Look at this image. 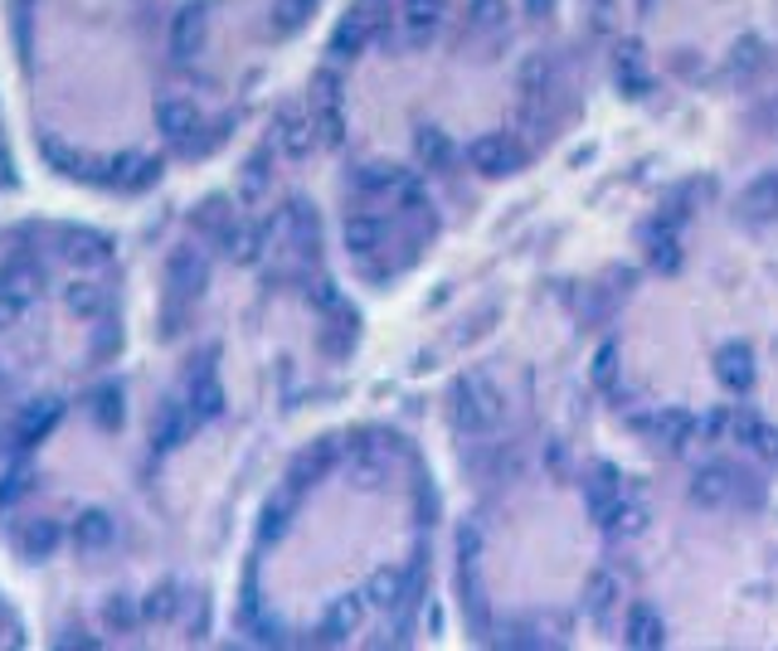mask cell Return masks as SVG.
<instances>
[{
    "instance_id": "obj_10",
    "label": "cell",
    "mask_w": 778,
    "mask_h": 651,
    "mask_svg": "<svg viewBox=\"0 0 778 651\" xmlns=\"http://www.w3.org/2000/svg\"><path fill=\"white\" fill-rule=\"evenodd\" d=\"M205 35H210V15H205V5H185L181 15H175V25H171V49L181 59H195L205 49Z\"/></svg>"
},
{
    "instance_id": "obj_43",
    "label": "cell",
    "mask_w": 778,
    "mask_h": 651,
    "mask_svg": "<svg viewBox=\"0 0 778 651\" xmlns=\"http://www.w3.org/2000/svg\"><path fill=\"white\" fill-rule=\"evenodd\" d=\"M0 185H10V161L0 156Z\"/></svg>"
},
{
    "instance_id": "obj_20",
    "label": "cell",
    "mask_w": 778,
    "mask_h": 651,
    "mask_svg": "<svg viewBox=\"0 0 778 651\" xmlns=\"http://www.w3.org/2000/svg\"><path fill=\"white\" fill-rule=\"evenodd\" d=\"M691 428H696V423H691L687 408H662V414L652 418V433H657L667 447H687L691 443Z\"/></svg>"
},
{
    "instance_id": "obj_39",
    "label": "cell",
    "mask_w": 778,
    "mask_h": 651,
    "mask_svg": "<svg viewBox=\"0 0 778 651\" xmlns=\"http://www.w3.org/2000/svg\"><path fill=\"white\" fill-rule=\"evenodd\" d=\"M29 311L25 297H10V292H0V331H10V326H20V317Z\"/></svg>"
},
{
    "instance_id": "obj_32",
    "label": "cell",
    "mask_w": 778,
    "mask_h": 651,
    "mask_svg": "<svg viewBox=\"0 0 778 651\" xmlns=\"http://www.w3.org/2000/svg\"><path fill=\"white\" fill-rule=\"evenodd\" d=\"M137 617H141V607H137V598H127V593H112L108 603H102V623L118 627V632H132Z\"/></svg>"
},
{
    "instance_id": "obj_38",
    "label": "cell",
    "mask_w": 778,
    "mask_h": 651,
    "mask_svg": "<svg viewBox=\"0 0 778 651\" xmlns=\"http://www.w3.org/2000/svg\"><path fill=\"white\" fill-rule=\"evenodd\" d=\"M287 511H293V501H268V511H263V540H277V535L287 530Z\"/></svg>"
},
{
    "instance_id": "obj_3",
    "label": "cell",
    "mask_w": 778,
    "mask_h": 651,
    "mask_svg": "<svg viewBox=\"0 0 778 651\" xmlns=\"http://www.w3.org/2000/svg\"><path fill=\"white\" fill-rule=\"evenodd\" d=\"M210 282V258L200 248H175L171 262H165V287H171V302H195Z\"/></svg>"
},
{
    "instance_id": "obj_41",
    "label": "cell",
    "mask_w": 778,
    "mask_h": 651,
    "mask_svg": "<svg viewBox=\"0 0 778 651\" xmlns=\"http://www.w3.org/2000/svg\"><path fill=\"white\" fill-rule=\"evenodd\" d=\"M74 248H83V262H108V244H102V238H92V234L74 238Z\"/></svg>"
},
{
    "instance_id": "obj_34",
    "label": "cell",
    "mask_w": 778,
    "mask_h": 651,
    "mask_svg": "<svg viewBox=\"0 0 778 651\" xmlns=\"http://www.w3.org/2000/svg\"><path fill=\"white\" fill-rule=\"evenodd\" d=\"M307 15H311V0H273V25L283 29V35L302 29Z\"/></svg>"
},
{
    "instance_id": "obj_9",
    "label": "cell",
    "mask_w": 778,
    "mask_h": 651,
    "mask_svg": "<svg viewBox=\"0 0 778 651\" xmlns=\"http://www.w3.org/2000/svg\"><path fill=\"white\" fill-rule=\"evenodd\" d=\"M190 428H195L190 404H181V398H165V404H161V418L151 423V443L161 447V453H171V447L185 443V433H190Z\"/></svg>"
},
{
    "instance_id": "obj_1",
    "label": "cell",
    "mask_w": 778,
    "mask_h": 651,
    "mask_svg": "<svg viewBox=\"0 0 778 651\" xmlns=\"http://www.w3.org/2000/svg\"><path fill=\"white\" fill-rule=\"evenodd\" d=\"M453 418H458V428H467V433H486V428L502 418V394H496L482 374H467V380H458V390H453Z\"/></svg>"
},
{
    "instance_id": "obj_31",
    "label": "cell",
    "mask_w": 778,
    "mask_h": 651,
    "mask_svg": "<svg viewBox=\"0 0 778 651\" xmlns=\"http://www.w3.org/2000/svg\"><path fill=\"white\" fill-rule=\"evenodd\" d=\"M467 25L492 35V29L506 25V0H467Z\"/></svg>"
},
{
    "instance_id": "obj_16",
    "label": "cell",
    "mask_w": 778,
    "mask_h": 651,
    "mask_svg": "<svg viewBox=\"0 0 778 651\" xmlns=\"http://www.w3.org/2000/svg\"><path fill=\"white\" fill-rule=\"evenodd\" d=\"M59 423V398H29L25 408H20V438L25 443H39V438L49 433V428Z\"/></svg>"
},
{
    "instance_id": "obj_26",
    "label": "cell",
    "mask_w": 778,
    "mask_h": 651,
    "mask_svg": "<svg viewBox=\"0 0 778 651\" xmlns=\"http://www.w3.org/2000/svg\"><path fill=\"white\" fill-rule=\"evenodd\" d=\"M181 613V588L175 584H156L147 598H141V617H151V623H171V617Z\"/></svg>"
},
{
    "instance_id": "obj_4",
    "label": "cell",
    "mask_w": 778,
    "mask_h": 651,
    "mask_svg": "<svg viewBox=\"0 0 778 651\" xmlns=\"http://www.w3.org/2000/svg\"><path fill=\"white\" fill-rule=\"evenodd\" d=\"M467 161H472L477 175H486V181H502V175H511L516 165H521V151H516L502 132H486V136H477V142L467 146Z\"/></svg>"
},
{
    "instance_id": "obj_35",
    "label": "cell",
    "mask_w": 778,
    "mask_h": 651,
    "mask_svg": "<svg viewBox=\"0 0 778 651\" xmlns=\"http://www.w3.org/2000/svg\"><path fill=\"white\" fill-rule=\"evenodd\" d=\"M311 98H317V108H336L341 102V78L331 69H321L317 78H311Z\"/></svg>"
},
{
    "instance_id": "obj_8",
    "label": "cell",
    "mask_w": 778,
    "mask_h": 651,
    "mask_svg": "<svg viewBox=\"0 0 778 651\" xmlns=\"http://www.w3.org/2000/svg\"><path fill=\"white\" fill-rule=\"evenodd\" d=\"M618 501H622L618 471H614V467H598L594 477L584 481V506H589V516H594V520H598V525H604V530H608V520H614Z\"/></svg>"
},
{
    "instance_id": "obj_24",
    "label": "cell",
    "mask_w": 778,
    "mask_h": 651,
    "mask_svg": "<svg viewBox=\"0 0 778 651\" xmlns=\"http://www.w3.org/2000/svg\"><path fill=\"white\" fill-rule=\"evenodd\" d=\"M413 151H419V161L433 165V171L453 161V142H448V132H439V127H419V136H413Z\"/></svg>"
},
{
    "instance_id": "obj_5",
    "label": "cell",
    "mask_w": 778,
    "mask_h": 651,
    "mask_svg": "<svg viewBox=\"0 0 778 651\" xmlns=\"http://www.w3.org/2000/svg\"><path fill=\"white\" fill-rule=\"evenodd\" d=\"M214 351H205V365L200 370H190V414H195V423H210V418H220L224 414V390H220V380H214Z\"/></svg>"
},
{
    "instance_id": "obj_22",
    "label": "cell",
    "mask_w": 778,
    "mask_h": 651,
    "mask_svg": "<svg viewBox=\"0 0 778 651\" xmlns=\"http://www.w3.org/2000/svg\"><path fill=\"white\" fill-rule=\"evenodd\" d=\"M356 185H360L366 195H385V191H404V185H409V175H404L399 165L375 161V165H366V171L356 175Z\"/></svg>"
},
{
    "instance_id": "obj_11",
    "label": "cell",
    "mask_w": 778,
    "mask_h": 651,
    "mask_svg": "<svg viewBox=\"0 0 778 651\" xmlns=\"http://www.w3.org/2000/svg\"><path fill=\"white\" fill-rule=\"evenodd\" d=\"M730 496H734V471L725 467V462L696 467V477H691V501H701V506H725Z\"/></svg>"
},
{
    "instance_id": "obj_25",
    "label": "cell",
    "mask_w": 778,
    "mask_h": 651,
    "mask_svg": "<svg viewBox=\"0 0 778 651\" xmlns=\"http://www.w3.org/2000/svg\"><path fill=\"white\" fill-rule=\"evenodd\" d=\"M341 238H346V248L356 258H370L380 248V224H375V219H366V214H350L346 219V234H341Z\"/></svg>"
},
{
    "instance_id": "obj_14",
    "label": "cell",
    "mask_w": 778,
    "mask_h": 651,
    "mask_svg": "<svg viewBox=\"0 0 778 651\" xmlns=\"http://www.w3.org/2000/svg\"><path fill=\"white\" fill-rule=\"evenodd\" d=\"M39 287H45V268H39L35 258H10V262H0V292L35 302Z\"/></svg>"
},
{
    "instance_id": "obj_15",
    "label": "cell",
    "mask_w": 778,
    "mask_h": 651,
    "mask_svg": "<svg viewBox=\"0 0 778 651\" xmlns=\"http://www.w3.org/2000/svg\"><path fill=\"white\" fill-rule=\"evenodd\" d=\"M404 598H409V579H404V569H375L370 574V588H366V603L370 607H404Z\"/></svg>"
},
{
    "instance_id": "obj_12",
    "label": "cell",
    "mask_w": 778,
    "mask_h": 651,
    "mask_svg": "<svg viewBox=\"0 0 778 651\" xmlns=\"http://www.w3.org/2000/svg\"><path fill=\"white\" fill-rule=\"evenodd\" d=\"M622 637H628V647L638 651H652L667 642V623H662V613L652 603H632L628 607V627H622Z\"/></svg>"
},
{
    "instance_id": "obj_21",
    "label": "cell",
    "mask_w": 778,
    "mask_h": 651,
    "mask_svg": "<svg viewBox=\"0 0 778 651\" xmlns=\"http://www.w3.org/2000/svg\"><path fill=\"white\" fill-rule=\"evenodd\" d=\"M88 418L98 428H108V433H118L122 428V390L118 384H102V390L88 398Z\"/></svg>"
},
{
    "instance_id": "obj_17",
    "label": "cell",
    "mask_w": 778,
    "mask_h": 651,
    "mask_svg": "<svg viewBox=\"0 0 778 651\" xmlns=\"http://www.w3.org/2000/svg\"><path fill=\"white\" fill-rule=\"evenodd\" d=\"M59 520H29L25 530H20V550H25V560H49V554L59 550Z\"/></svg>"
},
{
    "instance_id": "obj_30",
    "label": "cell",
    "mask_w": 778,
    "mask_h": 651,
    "mask_svg": "<svg viewBox=\"0 0 778 651\" xmlns=\"http://www.w3.org/2000/svg\"><path fill=\"white\" fill-rule=\"evenodd\" d=\"M618 579L614 574H594V579H589V588H584V603H589V613L594 617H608V607L618 603Z\"/></svg>"
},
{
    "instance_id": "obj_29",
    "label": "cell",
    "mask_w": 778,
    "mask_h": 651,
    "mask_svg": "<svg viewBox=\"0 0 778 651\" xmlns=\"http://www.w3.org/2000/svg\"><path fill=\"white\" fill-rule=\"evenodd\" d=\"M744 209H750L754 219L778 214V171H774V175H760V181L750 185V195H744Z\"/></svg>"
},
{
    "instance_id": "obj_19",
    "label": "cell",
    "mask_w": 778,
    "mask_h": 651,
    "mask_svg": "<svg viewBox=\"0 0 778 651\" xmlns=\"http://www.w3.org/2000/svg\"><path fill=\"white\" fill-rule=\"evenodd\" d=\"M311 142H317V127H311L307 118H297V112H283V122H277V146H283L287 156H307Z\"/></svg>"
},
{
    "instance_id": "obj_18",
    "label": "cell",
    "mask_w": 778,
    "mask_h": 651,
    "mask_svg": "<svg viewBox=\"0 0 778 651\" xmlns=\"http://www.w3.org/2000/svg\"><path fill=\"white\" fill-rule=\"evenodd\" d=\"M74 544L78 550H102V544H112V516L108 511H83L74 520Z\"/></svg>"
},
{
    "instance_id": "obj_2",
    "label": "cell",
    "mask_w": 778,
    "mask_h": 651,
    "mask_svg": "<svg viewBox=\"0 0 778 651\" xmlns=\"http://www.w3.org/2000/svg\"><path fill=\"white\" fill-rule=\"evenodd\" d=\"M375 5H380V0H360L356 10H346V20H341L336 35H331V54H336V59H356L360 49H366L370 39L385 29V20L375 15Z\"/></svg>"
},
{
    "instance_id": "obj_27",
    "label": "cell",
    "mask_w": 778,
    "mask_h": 651,
    "mask_svg": "<svg viewBox=\"0 0 778 651\" xmlns=\"http://www.w3.org/2000/svg\"><path fill=\"white\" fill-rule=\"evenodd\" d=\"M64 302H69L74 317H102V307H108V297H102L98 282H69Z\"/></svg>"
},
{
    "instance_id": "obj_6",
    "label": "cell",
    "mask_w": 778,
    "mask_h": 651,
    "mask_svg": "<svg viewBox=\"0 0 778 651\" xmlns=\"http://www.w3.org/2000/svg\"><path fill=\"white\" fill-rule=\"evenodd\" d=\"M715 380H720L730 394L750 390V384H754V355H750V345H740V341L720 345V355H715Z\"/></svg>"
},
{
    "instance_id": "obj_28",
    "label": "cell",
    "mask_w": 778,
    "mask_h": 651,
    "mask_svg": "<svg viewBox=\"0 0 778 651\" xmlns=\"http://www.w3.org/2000/svg\"><path fill=\"white\" fill-rule=\"evenodd\" d=\"M618 83L622 88H632V93H642L647 88V64H642V45H618Z\"/></svg>"
},
{
    "instance_id": "obj_37",
    "label": "cell",
    "mask_w": 778,
    "mask_h": 651,
    "mask_svg": "<svg viewBox=\"0 0 778 651\" xmlns=\"http://www.w3.org/2000/svg\"><path fill=\"white\" fill-rule=\"evenodd\" d=\"M744 447H750L754 457H764V462H778V428L760 423V428L750 433V443H744Z\"/></svg>"
},
{
    "instance_id": "obj_33",
    "label": "cell",
    "mask_w": 778,
    "mask_h": 651,
    "mask_svg": "<svg viewBox=\"0 0 778 651\" xmlns=\"http://www.w3.org/2000/svg\"><path fill=\"white\" fill-rule=\"evenodd\" d=\"M647 258H652V268H677L681 262V244H677V234L671 229H652L647 234Z\"/></svg>"
},
{
    "instance_id": "obj_36",
    "label": "cell",
    "mask_w": 778,
    "mask_h": 651,
    "mask_svg": "<svg viewBox=\"0 0 778 651\" xmlns=\"http://www.w3.org/2000/svg\"><path fill=\"white\" fill-rule=\"evenodd\" d=\"M614 380H618V345H598V355H594V384H598V390H608Z\"/></svg>"
},
{
    "instance_id": "obj_23",
    "label": "cell",
    "mask_w": 778,
    "mask_h": 651,
    "mask_svg": "<svg viewBox=\"0 0 778 651\" xmlns=\"http://www.w3.org/2000/svg\"><path fill=\"white\" fill-rule=\"evenodd\" d=\"M443 20V0H404V25H409L413 39L433 35Z\"/></svg>"
},
{
    "instance_id": "obj_40",
    "label": "cell",
    "mask_w": 778,
    "mask_h": 651,
    "mask_svg": "<svg viewBox=\"0 0 778 651\" xmlns=\"http://www.w3.org/2000/svg\"><path fill=\"white\" fill-rule=\"evenodd\" d=\"M307 297H311V302H317V307H321V311H336V307H341V292H336V282H331V278H321V282H317V287H311V292H307Z\"/></svg>"
},
{
    "instance_id": "obj_7",
    "label": "cell",
    "mask_w": 778,
    "mask_h": 651,
    "mask_svg": "<svg viewBox=\"0 0 778 651\" xmlns=\"http://www.w3.org/2000/svg\"><path fill=\"white\" fill-rule=\"evenodd\" d=\"M360 623H366V593L336 598V603L326 607V617H321V642H346Z\"/></svg>"
},
{
    "instance_id": "obj_42",
    "label": "cell",
    "mask_w": 778,
    "mask_h": 651,
    "mask_svg": "<svg viewBox=\"0 0 778 651\" xmlns=\"http://www.w3.org/2000/svg\"><path fill=\"white\" fill-rule=\"evenodd\" d=\"M25 491H29V471H10L5 487H0V501H15V496H25Z\"/></svg>"
},
{
    "instance_id": "obj_13",
    "label": "cell",
    "mask_w": 778,
    "mask_h": 651,
    "mask_svg": "<svg viewBox=\"0 0 778 651\" xmlns=\"http://www.w3.org/2000/svg\"><path fill=\"white\" fill-rule=\"evenodd\" d=\"M156 127L171 136V142H190V136L200 132V112L185 98H161L156 102Z\"/></svg>"
}]
</instances>
